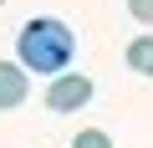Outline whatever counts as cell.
Returning <instances> with one entry per match:
<instances>
[{"label":"cell","mask_w":153,"mask_h":148,"mask_svg":"<svg viewBox=\"0 0 153 148\" xmlns=\"http://www.w3.org/2000/svg\"><path fill=\"white\" fill-rule=\"evenodd\" d=\"M128 66L138 77H153V31H143V36L128 41Z\"/></svg>","instance_id":"cell-4"},{"label":"cell","mask_w":153,"mask_h":148,"mask_svg":"<svg viewBox=\"0 0 153 148\" xmlns=\"http://www.w3.org/2000/svg\"><path fill=\"white\" fill-rule=\"evenodd\" d=\"M0 5H5V0H0Z\"/></svg>","instance_id":"cell-7"},{"label":"cell","mask_w":153,"mask_h":148,"mask_svg":"<svg viewBox=\"0 0 153 148\" xmlns=\"http://www.w3.org/2000/svg\"><path fill=\"white\" fill-rule=\"evenodd\" d=\"M31 97V71L21 61H0V112H10Z\"/></svg>","instance_id":"cell-3"},{"label":"cell","mask_w":153,"mask_h":148,"mask_svg":"<svg viewBox=\"0 0 153 148\" xmlns=\"http://www.w3.org/2000/svg\"><path fill=\"white\" fill-rule=\"evenodd\" d=\"M92 102V77H82V71H56L51 87H46V107L51 112H82Z\"/></svg>","instance_id":"cell-2"},{"label":"cell","mask_w":153,"mask_h":148,"mask_svg":"<svg viewBox=\"0 0 153 148\" xmlns=\"http://www.w3.org/2000/svg\"><path fill=\"white\" fill-rule=\"evenodd\" d=\"M128 16L138 26H153V0H128Z\"/></svg>","instance_id":"cell-6"},{"label":"cell","mask_w":153,"mask_h":148,"mask_svg":"<svg viewBox=\"0 0 153 148\" xmlns=\"http://www.w3.org/2000/svg\"><path fill=\"white\" fill-rule=\"evenodd\" d=\"M71 148H112V138H107L102 128H82V133L71 138Z\"/></svg>","instance_id":"cell-5"},{"label":"cell","mask_w":153,"mask_h":148,"mask_svg":"<svg viewBox=\"0 0 153 148\" xmlns=\"http://www.w3.org/2000/svg\"><path fill=\"white\" fill-rule=\"evenodd\" d=\"M76 56V36L66 21L56 16H31L16 36V61L26 71H36V77H56V71H66Z\"/></svg>","instance_id":"cell-1"}]
</instances>
